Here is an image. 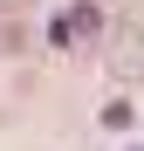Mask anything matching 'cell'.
I'll return each instance as SVG.
<instances>
[{
    "label": "cell",
    "instance_id": "obj_1",
    "mask_svg": "<svg viewBox=\"0 0 144 151\" xmlns=\"http://www.w3.org/2000/svg\"><path fill=\"white\" fill-rule=\"evenodd\" d=\"M96 35H103V14L96 7H69L62 14V41H96Z\"/></svg>",
    "mask_w": 144,
    "mask_h": 151
},
{
    "label": "cell",
    "instance_id": "obj_2",
    "mask_svg": "<svg viewBox=\"0 0 144 151\" xmlns=\"http://www.w3.org/2000/svg\"><path fill=\"white\" fill-rule=\"evenodd\" d=\"M21 48H28V21H0V55H21Z\"/></svg>",
    "mask_w": 144,
    "mask_h": 151
},
{
    "label": "cell",
    "instance_id": "obj_3",
    "mask_svg": "<svg viewBox=\"0 0 144 151\" xmlns=\"http://www.w3.org/2000/svg\"><path fill=\"white\" fill-rule=\"evenodd\" d=\"M34 0H0V21H14V14H28Z\"/></svg>",
    "mask_w": 144,
    "mask_h": 151
}]
</instances>
